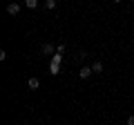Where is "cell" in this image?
<instances>
[{
	"mask_svg": "<svg viewBox=\"0 0 134 125\" xmlns=\"http://www.w3.org/2000/svg\"><path fill=\"white\" fill-rule=\"evenodd\" d=\"M25 7H29V9H36V7H38V0H25Z\"/></svg>",
	"mask_w": 134,
	"mask_h": 125,
	"instance_id": "5b68a950",
	"label": "cell"
},
{
	"mask_svg": "<svg viewBox=\"0 0 134 125\" xmlns=\"http://www.w3.org/2000/svg\"><path fill=\"white\" fill-rule=\"evenodd\" d=\"M92 72H94V69H92V67H83L81 72H78V76H81V78H87V76H90Z\"/></svg>",
	"mask_w": 134,
	"mask_h": 125,
	"instance_id": "3957f363",
	"label": "cell"
},
{
	"mask_svg": "<svg viewBox=\"0 0 134 125\" xmlns=\"http://www.w3.org/2000/svg\"><path fill=\"white\" fill-rule=\"evenodd\" d=\"M127 125H134V116H130V118H127Z\"/></svg>",
	"mask_w": 134,
	"mask_h": 125,
	"instance_id": "30bf717a",
	"label": "cell"
},
{
	"mask_svg": "<svg viewBox=\"0 0 134 125\" xmlns=\"http://www.w3.org/2000/svg\"><path fill=\"white\" fill-rule=\"evenodd\" d=\"M92 69H94V72H103V62H94V67H92Z\"/></svg>",
	"mask_w": 134,
	"mask_h": 125,
	"instance_id": "ba28073f",
	"label": "cell"
},
{
	"mask_svg": "<svg viewBox=\"0 0 134 125\" xmlns=\"http://www.w3.org/2000/svg\"><path fill=\"white\" fill-rule=\"evenodd\" d=\"M114 2H121V0H114Z\"/></svg>",
	"mask_w": 134,
	"mask_h": 125,
	"instance_id": "8fae6325",
	"label": "cell"
},
{
	"mask_svg": "<svg viewBox=\"0 0 134 125\" xmlns=\"http://www.w3.org/2000/svg\"><path fill=\"white\" fill-rule=\"evenodd\" d=\"M27 85H29V89H38V87H40V81H38V78H29Z\"/></svg>",
	"mask_w": 134,
	"mask_h": 125,
	"instance_id": "7a4b0ae2",
	"label": "cell"
},
{
	"mask_svg": "<svg viewBox=\"0 0 134 125\" xmlns=\"http://www.w3.org/2000/svg\"><path fill=\"white\" fill-rule=\"evenodd\" d=\"M60 60H63L60 54H54V56H52V62H60Z\"/></svg>",
	"mask_w": 134,
	"mask_h": 125,
	"instance_id": "9c48e42d",
	"label": "cell"
},
{
	"mask_svg": "<svg viewBox=\"0 0 134 125\" xmlns=\"http://www.w3.org/2000/svg\"><path fill=\"white\" fill-rule=\"evenodd\" d=\"M7 11H9L11 16H16V14H18V11H20V5H16V2H11V5L7 7Z\"/></svg>",
	"mask_w": 134,
	"mask_h": 125,
	"instance_id": "6da1fadb",
	"label": "cell"
},
{
	"mask_svg": "<svg viewBox=\"0 0 134 125\" xmlns=\"http://www.w3.org/2000/svg\"><path fill=\"white\" fill-rule=\"evenodd\" d=\"M58 69H60V67H58V62H52V65H49V72H52V74H58Z\"/></svg>",
	"mask_w": 134,
	"mask_h": 125,
	"instance_id": "52a82bcc",
	"label": "cell"
},
{
	"mask_svg": "<svg viewBox=\"0 0 134 125\" xmlns=\"http://www.w3.org/2000/svg\"><path fill=\"white\" fill-rule=\"evenodd\" d=\"M56 7V0H45V9H54Z\"/></svg>",
	"mask_w": 134,
	"mask_h": 125,
	"instance_id": "8992f818",
	"label": "cell"
},
{
	"mask_svg": "<svg viewBox=\"0 0 134 125\" xmlns=\"http://www.w3.org/2000/svg\"><path fill=\"white\" fill-rule=\"evenodd\" d=\"M54 45H43V54H47V56H54Z\"/></svg>",
	"mask_w": 134,
	"mask_h": 125,
	"instance_id": "277c9868",
	"label": "cell"
}]
</instances>
